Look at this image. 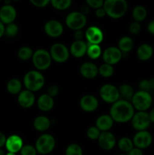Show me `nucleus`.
Wrapping results in <instances>:
<instances>
[{"label": "nucleus", "instance_id": "obj_1", "mask_svg": "<svg viewBox=\"0 0 154 155\" xmlns=\"http://www.w3.org/2000/svg\"><path fill=\"white\" fill-rule=\"evenodd\" d=\"M134 114V108L129 101L125 99L118 100L112 104L110 116L114 122L124 124L131 120Z\"/></svg>", "mask_w": 154, "mask_h": 155}, {"label": "nucleus", "instance_id": "obj_2", "mask_svg": "<svg viewBox=\"0 0 154 155\" xmlns=\"http://www.w3.org/2000/svg\"><path fill=\"white\" fill-rule=\"evenodd\" d=\"M106 15L113 19L122 18L128 10V3L125 0H107L104 2Z\"/></svg>", "mask_w": 154, "mask_h": 155}, {"label": "nucleus", "instance_id": "obj_3", "mask_svg": "<svg viewBox=\"0 0 154 155\" xmlns=\"http://www.w3.org/2000/svg\"><path fill=\"white\" fill-rule=\"evenodd\" d=\"M24 85L27 90L34 93L44 86L45 77L39 71H30L24 75Z\"/></svg>", "mask_w": 154, "mask_h": 155}, {"label": "nucleus", "instance_id": "obj_4", "mask_svg": "<svg viewBox=\"0 0 154 155\" xmlns=\"http://www.w3.org/2000/svg\"><path fill=\"white\" fill-rule=\"evenodd\" d=\"M131 104L137 111H146L152 104V97L150 92L137 91L131 98Z\"/></svg>", "mask_w": 154, "mask_h": 155}, {"label": "nucleus", "instance_id": "obj_5", "mask_svg": "<svg viewBox=\"0 0 154 155\" xmlns=\"http://www.w3.org/2000/svg\"><path fill=\"white\" fill-rule=\"evenodd\" d=\"M51 61H52V59L50 55L49 51L43 48H39L33 52L32 62H33V66L38 71H42L48 69L51 66Z\"/></svg>", "mask_w": 154, "mask_h": 155}, {"label": "nucleus", "instance_id": "obj_6", "mask_svg": "<svg viewBox=\"0 0 154 155\" xmlns=\"http://www.w3.org/2000/svg\"><path fill=\"white\" fill-rule=\"evenodd\" d=\"M55 139L54 136L50 134H42L39 136L36 142L35 148L37 153L40 154H50L55 147Z\"/></svg>", "mask_w": 154, "mask_h": 155}, {"label": "nucleus", "instance_id": "obj_7", "mask_svg": "<svg viewBox=\"0 0 154 155\" xmlns=\"http://www.w3.org/2000/svg\"><path fill=\"white\" fill-rule=\"evenodd\" d=\"M65 23L68 28L76 31L85 27L87 24V18L80 12H72L67 15Z\"/></svg>", "mask_w": 154, "mask_h": 155}, {"label": "nucleus", "instance_id": "obj_8", "mask_svg": "<svg viewBox=\"0 0 154 155\" xmlns=\"http://www.w3.org/2000/svg\"><path fill=\"white\" fill-rule=\"evenodd\" d=\"M50 55L51 59L57 63H64L69 57V50L62 43H54L50 48Z\"/></svg>", "mask_w": 154, "mask_h": 155}, {"label": "nucleus", "instance_id": "obj_9", "mask_svg": "<svg viewBox=\"0 0 154 155\" xmlns=\"http://www.w3.org/2000/svg\"><path fill=\"white\" fill-rule=\"evenodd\" d=\"M100 96L104 101L113 104L119 100V89L112 84H104L100 89Z\"/></svg>", "mask_w": 154, "mask_h": 155}, {"label": "nucleus", "instance_id": "obj_10", "mask_svg": "<svg viewBox=\"0 0 154 155\" xmlns=\"http://www.w3.org/2000/svg\"><path fill=\"white\" fill-rule=\"evenodd\" d=\"M150 124L149 114L146 111H137V113H134L131 119L132 127L137 132L146 130Z\"/></svg>", "mask_w": 154, "mask_h": 155}, {"label": "nucleus", "instance_id": "obj_11", "mask_svg": "<svg viewBox=\"0 0 154 155\" xmlns=\"http://www.w3.org/2000/svg\"><path fill=\"white\" fill-rule=\"evenodd\" d=\"M132 142L135 148L143 150L150 146L152 142V136L147 130L139 131L134 136Z\"/></svg>", "mask_w": 154, "mask_h": 155}, {"label": "nucleus", "instance_id": "obj_12", "mask_svg": "<svg viewBox=\"0 0 154 155\" xmlns=\"http://www.w3.org/2000/svg\"><path fill=\"white\" fill-rule=\"evenodd\" d=\"M122 57V53L118 47H108L104 50L102 54L103 60L104 63L113 66L121 61Z\"/></svg>", "mask_w": 154, "mask_h": 155}, {"label": "nucleus", "instance_id": "obj_13", "mask_svg": "<svg viewBox=\"0 0 154 155\" xmlns=\"http://www.w3.org/2000/svg\"><path fill=\"white\" fill-rule=\"evenodd\" d=\"M85 36L89 45H100L104 39V33L99 27L91 26L85 32Z\"/></svg>", "mask_w": 154, "mask_h": 155}, {"label": "nucleus", "instance_id": "obj_14", "mask_svg": "<svg viewBox=\"0 0 154 155\" xmlns=\"http://www.w3.org/2000/svg\"><path fill=\"white\" fill-rule=\"evenodd\" d=\"M44 30L48 36L51 38H57L62 35L63 27L60 22L56 20H51L45 23Z\"/></svg>", "mask_w": 154, "mask_h": 155}, {"label": "nucleus", "instance_id": "obj_15", "mask_svg": "<svg viewBox=\"0 0 154 155\" xmlns=\"http://www.w3.org/2000/svg\"><path fill=\"white\" fill-rule=\"evenodd\" d=\"M17 17L16 9L11 5H4L0 8V21L4 24L14 23Z\"/></svg>", "mask_w": 154, "mask_h": 155}, {"label": "nucleus", "instance_id": "obj_16", "mask_svg": "<svg viewBox=\"0 0 154 155\" xmlns=\"http://www.w3.org/2000/svg\"><path fill=\"white\" fill-rule=\"evenodd\" d=\"M100 148L105 151H110L115 147L116 143V137L110 132H103L98 139Z\"/></svg>", "mask_w": 154, "mask_h": 155}, {"label": "nucleus", "instance_id": "obj_17", "mask_svg": "<svg viewBox=\"0 0 154 155\" xmlns=\"http://www.w3.org/2000/svg\"><path fill=\"white\" fill-rule=\"evenodd\" d=\"M80 107L85 112H93L98 109L99 102L96 97L92 95H85L82 96L79 101Z\"/></svg>", "mask_w": 154, "mask_h": 155}, {"label": "nucleus", "instance_id": "obj_18", "mask_svg": "<svg viewBox=\"0 0 154 155\" xmlns=\"http://www.w3.org/2000/svg\"><path fill=\"white\" fill-rule=\"evenodd\" d=\"M5 146L8 152L17 154L21 151V148L24 146V142L21 137H20L18 135H11L7 138Z\"/></svg>", "mask_w": 154, "mask_h": 155}, {"label": "nucleus", "instance_id": "obj_19", "mask_svg": "<svg viewBox=\"0 0 154 155\" xmlns=\"http://www.w3.org/2000/svg\"><path fill=\"white\" fill-rule=\"evenodd\" d=\"M36 98L33 92L30 91L23 90L18 94V102L20 106L24 108H30L34 104Z\"/></svg>", "mask_w": 154, "mask_h": 155}, {"label": "nucleus", "instance_id": "obj_20", "mask_svg": "<svg viewBox=\"0 0 154 155\" xmlns=\"http://www.w3.org/2000/svg\"><path fill=\"white\" fill-rule=\"evenodd\" d=\"M88 43L83 40H75L70 45L69 53L73 57L79 58L83 57L87 52Z\"/></svg>", "mask_w": 154, "mask_h": 155}, {"label": "nucleus", "instance_id": "obj_21", "mask_svg": "<svg viewBox=\"0 0 154 155\" xmlns=\"http://www.w3.org/2000/svg\"><path fill=\"white\" fill-rule=\"evenodd\" d=\"M79 72L84 78L91 80L98 74V68L92 62H85L80 66Z\"/></svg>", "mask_w": 154, "mask_h": 155}, {"label": "nucleus", "instance_id": "obj_22", "mask_svg": "<svg viewBox=\"0 0 154 155\" xmlns=\"http://www.w3.org/2000/svg\"><path fill=\"white\" fill-rule=\"evenodd\" d=\"M54 105V98H51L48 94H42L37 100V106L42 111L48 112L53 109Z\"/></svg>", "mask_w": 154, "mask_h": 155}, {"label": "nucleus", "instance_id": "obj_23", "mask_svg": "<svg viewBox=\"0 0 154 155\" xmlns=\"http://www.w3.org/2000/svg\"><path fill=\"white\" fill-rule=\"evenodd\" d=\"M113 120L112 119L110 115L103 114L98 117L96 120V124L95 127L101 132H109V130L113 127Z\"/></svg>", "mask_w": 154, "mask_h": 155}, {"label": "nucleus", "instance_id": "obj_24", "mask_svg": "<svg viewBox=\"0 0 154 155\" xmlns=\"http://www.w3.org/2000/svg\"><path fill=\"white\" fill-rule=\"evenodd\" d=\"M153 54V48L148 43H143L137 48V57L142 61H146L152 58Z\"/></svg>", "mask_w": 154, "mask_h": 155}, {"label": "nucleus", "instance_id": "obj_25", "mask_svg": "<svg viewBox=\"0 0 154 155\" xmlns=\"http://www.w3.org/2000/svg\"><path fill=\"white\" fill-rule=\"evenodd\" d=\"M51 121L45 116H38L33 120V127L39 132H45L49 129Z\"/></svg>", "mask_w": 154, "mask_h": 155}, {"label": "nucleus", "instance_id": "obj_26", "mask_svg": "<svg viewBox=\"0 0 154 155\" xmlns=\"http://www.w3.org/2000/svg\"><path fill=\"white\" fill-rule=\"evenodd\" d=\"M134 46L133 39L129 36H122L118 42V48L122 53H128Z\"/></svg>", "mask_w": 154, "mask_h": 155}, {"label": "nucleus", "instance_id": "obj_27", "mask_svg": "<svg viewBox=\"0 0 154 155\" xmlns=\"http://www.w3.org/2000/svg\"><path fill=\"white\" fill-rule=\"evenodd\" d=\"M147 16V10L143 5H137L133 8L132 17L136 22H141L144 21Z\"/></svg>", "mask_w": 154, "mask_h": 155}, {"label": "nucleus", "instance_id": "obj_28", "mask_svg": "<svg viewBox=\"0 0 154 155\" xmlns=\"http://www.w3.org/2000/svg\"><path fill=\"white\" fill-rule=\"evenodd\" d=\"M7 90L12 95L19 94L22 91V83L18 79H11L7 83Z\"/></svg>", "mask_w": 154, "mask_h": 155}, {"label": "nucleus", "instance_id": "obj_29", "mask_svg": "<svg viewBox=\"0 0 154 155\" xmlns=\"http://www.w3.org/2000/svg\"><path fill=\"white\" fill-rule=\"evenodd\" d=\"M118 147L122 152L128 153L134 146L132 139L128 137H122L118 142Z\"/></svg>", "mask_w": 154, "mask_h": 155}, {"label": "nucleus", "instance_id": "obj_30", "mask_svg": "<svg viewBox=\"0 0 154 155\" xmlns=\"http://www.w3.org/2000/svg\"><path fill=\"white\" fill-rule=\"evenodd\" d=\"M88 58H90L92 60L98 59L101 57L102 54V49L100 45H89L88 44L87 52H86Z\"/></svg>", "mask_w": 154, "mask_h": 155}, {"label": "nucleus", "instance_id": "obj_31", "mask_svg": "<svg viewBox=\"0 0 154 155\" xmlns=\"http://www.w3.org/2000/svg\"><path fill=\"white\" fill-rule=\"evenodd\" d=\"M119 95L123 97L125 100H131L133 95H134V92L132 86H130L129 84H122L119 88Z\"/></svg>", "mask_w": 154, "mask_h": 155}, {"label": "nucleus", "instance_id": "obj_32", "mask_svg": "<svg viewBox=\"0 0 154 155\" xmlns=\"http://www.w3.org/2000/svg\"><path fill=\"white\" fill-rule=\"evenodd\" d=\"M139 89L140 91L150 92L154 90V77L150 79H143L140 80L138 85Z\"/></svg>", "mask_w": 154, "mask_h": 155}, {"label": "nucleus", "instance_id": "obj_33", "mask_svg": "<svg viewBox=\"0 0 154 155\" xmlns=\"http://www.w3.org/2000/svg\"><path fill=\"white\" fill-rule=\"evenodd\" d=\"M50 3L53 8L59 11L66 10L72 5V2L70 0H51L50 1Z\"/></svg>", "mask_w": 154, "mask_h": 155}, {"label": "nucleus", "instance_id": "obj_34", "mask_svg": "<svg viewBox=\"0 0 154 155\" xmlns=\"http://www.w3.org/2000/svg\"><path fill=\"white\" fill-rule=\"evenodd\" d=\"M113 74H114V68L112 65L104 63L98 68V74L102 76L103 77L108 78L113 76Z\"/></svg>", "mask_w": 154, "mask_h": 155}, {"label": "nucleus", "instance_id": "obj_35", "mask_svg": "<svg viewBox=\"0 0 154 155\" xmlns=\"http://www.w3.org/2000/svg\"><path fill=\"white\" fill-rule=\"evenodd\" d=\"M33 54V50L28 46H23L19 48L18 51V56L21 60L27 61L32 58Z\"/></svg>", "mask_w": 154, "mask_h": 155}, {"label": "nucleus", "instance_id": "obj_36", "mask_svg": "<svg viewBox=\"0 0 154 155\" xmlns=\"http://www.w3.org/2000/svg\"><path fill=\"white\" fill-rule=\"evenodd\" d=\"M65 155H83L82 148L78 144H70L66 147Z\"/></svg>", "mask_w": 154, "mask_h": 155}, {"label": "nucleus", "instance_id": "obj_37", "mask_svg": "<svg viewBox=\"0 0 154 155\" xmlns=\"http://www.w3.org/2000/svg\"><path fill=\"white\" fill-rule=\"evenodd\" d=\"M19 32V27L14 23H11L10 24H8L5 27V34L9 37H14L18 35Z\"/></svg>", "mask_w": 154, "mask_h": 155}, {"label": "nucleus", "instance_id": "obj_38", "mask_svg": "<svg viewBox=\"0 0 154 155\" xmlns=\"http://www.w3.org/2000/svg\"><path fill=\"white\" fill-rule=\"evenodd\" d=\"M101 132L96 127H89L86 132L88 138L90 139L91 140H98L101 136Z\"/></svg>", "mask_w": 154, "mask_h": 155}, {"label": "nucleus", "instance_id": "obj_39", "mask_svg": "<svg viewBox=\"0 0 154 155\" xmlns=\"http://www.w3.org/2000/svg\"><path fill=\"white\" fill-rule=\"evenodd\" d=\"M21 155H36L37 151H36V148L31 145H25L21 148Z\"/></svg>", "mask_w": 154, "mask_h": 155}, {"label": "nucleus", "instance_id": "obj_40", "mask_svg": "<svg viewBox=\"0 0 154 155\" xmlns=\"http://www.w3.org/2000/svg\"><path fill=\"white\" fill-rule=\"evenodd\" d=\"M104 1L102 0H87L86 5L88 6L90 8L98 9L100 8H102L104 6Z\"/></svg>", "mask_w": 154, "mask_h": 155}, {"label": "nucleus", "instance_id": "obj_41", "mask_svg": "<svg viewBox=\"0 0 154 155\" xmlns=\"http://www.w3.org/2000/svg\"><path fill=\"white\" fill-rule=\"evenodd\" d=\"M140 30H141V25H140V24L139 22L134 21V22H132L129 25V32L131 34H138L140 32Z\"/></svg>", "mask_w": 154, "mask_h": 155}, {"label": "nucleus", "instance_id": "obj_42", "mask_svg": "<svg viewBox=\"0 0 154 155\" xmlns=\"http://www.w3.org/2000/svg\"><path fill=\"white\" fill-rule=\"evenodd\" d=\"M59 93V88L57 87L56 85H51L48 88V91H47V94L51 98L57 96Z\"/></svg>", "mask_w": 154, "mask_h": 155}, {"label": "nucleus", "instance_id": "obj_43", "mask_svg": "<svg viewBox=\"0 0 154 155\" xmlns=\"http://www.w3.org/2000/svg\"><path fill=\"white\" fill-rule=\"evenodd\" d=\"M30 2L37 8H45L50 3L49 0H31Z\"/></svg>", "mask_w": 154, "mask_h": 155}, {"label": "nucleus", "instance_id": "obj_44", "mask_svg": "<svg viewBox=\"0 0 154 155\" xmlns=\"http://www.w3.org/2000/svg\"><path fill=\"white\" fill-rule=\"evenodd\" d=\"M127 155H143V151H142L141 149H139V148L134 147V148L128 153Z\"/></svg>", "mask_w": 154, "mask_h": 155}, {"label": "nucleus", "instance_id": "obj_45", "mask_svg": "<svg viewBox=\"0 0 154 155\" xmlns=\"http://www.w3.org/2000/svg\"><path fill=\"white\" fill-rule=\"evenodd\" d=\"M83 36H85V33H83L82 30H76L74 33V38L75 40H82Z\"/></svg>", "mask_w": 154, "mask_h": 155}, {"label": "nucleus", "instance_id": "obj_46", "mask_svg": "<svg viewBox=\"0 0 154 155\" xmlns=\"http://www.w3.org/2000/svg\"><path fill=\"white\" fill-rule=\"evenodd\" d=\"M95 15L98 17V18H104L106 15V12L104 10V8H100L97 9L96 12H95Z\"/></svg>", "mask_w": 154, "mask_h": 155}, {"label": "nucleus", "instance_id": "obj_47", "mask_svg": "<svg viewBox=\"0 0 154 155\" xmlns=\"http://www.w3.org/2000/svg\"><path fill=\"white\" fill-rule=\"evenodd\" d=\"M147 30L149 33L154 35V20L149 21L147 25Z\"/></svg>", "mask_w": 154, "mask_h": 155}, {"label": "nucleus", "instance_id": "obj_48", "mask_svg": "<svg viewBox=\"0 0 154 155\" xmlns=\"http://www.w3.org/2000/svg\"><path fill=\"white\" fill-rule=\"evenodd\" d=\"M6 139H7V138H6V136H5L4 133L0 132V148L5 145Z\"/></svg>", "mask_w": 154, "mask_h": 155}, {"label": "nucleus", "instance_id": "obj_49", "mask_svg": "<svg viewBox=\"0 0 154 155\" xmlns=\"http://www.w3.org/2000/svg\"><path fill=\"white\" fill-rule=\"evenodd\" d=\"M89 12H90V8H89L87 5H83L82 7L81 8V11H80V12H81V13H82L83 15H85V16Z\"/></svg>", "mask_w": 154, "mask_h": 155}, {"label": "nucleus", "instance_id": "obj_50", "mask_svg": "<svg viewBox=\"0 0 154 155\" xmlns=\"http://www.w3.org/2000/svg\"><path fill=\"white\" fill-rule=\"evenodd\" d=\"M5 24L0 21V38H2V36L5 34Z\"/></svg>", "mask_w": 154, "mask_h": 155}, {"label": "nucleus", "instance_id": "obj_51", "mask_svg": "<svg viewBox=\"0 0 154 155\" xmlns=\"http://www.w3.org/2000/svg\"><path fill=\"white\" fill-rule=\"evenodd\" d=\"M149 120H150V122L154 124V107L152 109H151L150 111H149Z\"/></svg>", "mask_w": 154, "mask_h": 155}, {"label": "nucleus", "instance_id": "obj_52", "mask_svg": "<svg viewBox=\"0 0 154 155\" xmlns=\"http://www.w3.org/2000/svg\"><path fill=\"white\" fill-rule=\"evenodd\" d=\"M6 154L5 153V151H3L2 149H1V148H0V155H5Z\"/></svg>", "mask_w": 154, "mask_h": 155}, {"label": "nucleus", "instance_id": "obj_53", "mask_svg": "<svg viewBox=\"0 0 154 155\" xmlns=\"http://www.w3.org/2000/svg\"><path fill=\"white\" fill-rule=\"evenodd\" d=\"M5 155H16V154H14V153H12V152H8V153H6Z\"/></svg>", "mask_w": 154, "mask_h": 155}, {"label": "nucleus", "instance_id": "obj_54", "mask_svg": "<svg viewBox=\"0 0 154 155\" xmlns=\"http://www.w3.org/2000/svg\"><path fill=\"white\" fill-rule=\"evenodd\" d=\"M119 155H126V154H119Z\"/></svg>", "mask_w": 154, "mask_h": 155}]
</instances>
